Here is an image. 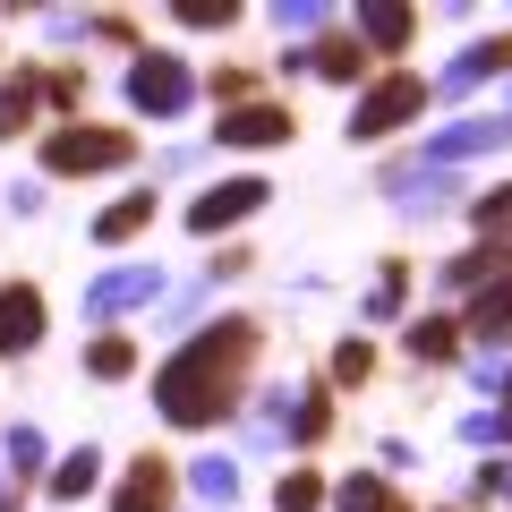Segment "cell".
<instances>
[{"instance_id": "obj_1", "label": "cell", "mask_w": 512, "mask_h": 512, "mask_svg": "<svg viewBox=\"0 0 512 512\" xmlns=\"http://www.w3.org/2000/svg\"><path fill=\"white\" fill-rule=\"evenodd\" d=\"M256 350H265V325H256V316H214V325H197L163 367H154V410H163V427H180V436L231 427L239 402H248Z\"/></svg>"}, {"instance_id": "obj_2", "label": "cell", "mask_w": 512, "mask_h": 512, "mask_svg": "<svg viewBox=\"0 0 512 512\" xmlns=\"http://www.w3.org/2000/svg\"><path fill=\"white\" fill-rule=\"evenodd\" d=\"M427 103H436V77L419 69H376L359 86V103H350V146H376V137H402L410 120H427Z\"/></svg>"}, {"instance_id": "obj_3", "label": "cell", "mask_w": 512, "mask_h": 512, "mask_svg": "<svg viewBox=\"0 0 512 512\" xmlns=\"http://www.w3.org/2000/svg\"><path fill=\"white\" fill-rule=\"evenodd\" d=\"M137 163V137L111 120H69L43 137V180H94V171H128Z\"/></svg>"}, {"instance_id": "obj_4", "label": "cell", "mask_w": 512, "mask_h": 512, "mask_svg": "<svg viewBox=\"0 0 512 512\" xmlns=\"http://www.w3.org/2000/svg\"><path fill=\"white\" fill-rule=\"evenodd\" d=\"M197 103V77H188L180 52H137L128 60V111H146V120H188Z\"/></svg>"}, {"instance_id": "obj_5", "label": "cell", "mask_w": 512, "mask_h": 512, "mask_svg": "<svg viewBox=\"0 0 512 512\" xmlns=\"http://www.w3.org/2000/svg\"><path fill=\"white\" fill-rule=\"evenodd\" d=\"M274 205V180H256V171H239V180H214V188H197L188 197V231L197 239H231L248 214H265Z\"/></svg>"}, {"instance_id": "obj_6", "label": "cell", "mask_w": 512, "mask_h": 512, "mask_svg": "<svg viewBox=\"0 0 512 512\" xmlns=\"http://www.w3.org/2000/svg\"><path fill=\"white\" fill-rule=\"evenodd\" d=\"M504 146H512V111H470V120H444L436 137H427L419 163H427V171H461V163L504 154Z\"/></svg>"}, {"instance_id": "obj_7", "label": "cell", "mask_w": 512, "mask_h": 512, "mask_svg": "<svg viewBox=\"0 0 512 512\" xmlns=\"http://www.w3.org/2000/svg\"><path fill=\"white\" fill-rule=\"evenodd\" d=\"M163 299V265H111V274L86 282V316L94 325H120L128 308H154Z\"/></svg>"}, {"instance_id": "obj_8", "label": "cell", "mask_w": 512, "mask_h": 512, "mask_svg": "<svg viewBox=\"0 0 512 512\" xmlns=\"http://www.w3.org/2000/svg\"><path fill=\"white\" fill-rule=\"evenodd\" d=\"M291 137H299L291 103H265V94L214 120V146H248V154H274V146H291Z\"/></svg>"}, {"instance_id": "obj_9", "label": "cell", "mask_w": 512, "mask_h": 512, "mask_svg": "<svg viewBox=\"0 0 512 512\" xmlns=\"http://www.w3.org/2000/svg\"><path fill=\"white\" fill-rule=\"evenodd\" d=\"M111 512H180V470H171V453H137L120 478V495H111Z\"/></svg>"}, {"instance_id": "obj_10", "label": "cell", "mask_w": 512, "mask_h": 512, "mask_svg": "<svg viewBox=\"0 0 512 512\" xmlns=\"http://www.w3.org/2000/svg\"><path fill=\"white\" fill-rule=\"evenodd\" d=\"M487 77H512V26H504V35L461 43V52L436 69V94H470V86H487Z\"/></svg>"}, {"instance_id": "obj_11", "label": "cell", "mask_w": 512, "mask_h": 512, "mask_svg": "<svg viewBox=\"0 0 512 512\" xmlns=\"http://www.w3.org/2000/svg\"><path fill=\"white\" fill-rule=\"evenodd\" d=\"M350 35L367 43V60L410 52V43H419V9H410V0H359V9H350Z\"/></svg>"}, {"instance_id": "obj_12", "label": "cell", "mask_w": 512, "mask_h": 512, "mask_svg": "<svg viewBox=\"0 0 512 512\" xmlns=\"http://www.w3.org/2000/svg\"><path fill=\"white\" fill-rule=\"evenodd\" d=\"M43 291L35 282H0V359H26V350H43Z\"/></svg>"}, {"instance_id": "obj_13", "label": "cell", "mask_w": 512, "mask_h": 512, "mask_svg": "<svg viewBox=\"0 0 512 512\" xmlns=\"http://www.w3.org/2000/svg\"><path fill=\"white\" fill-rule=\"evenodd\" d=\"M461 333H470L478 350H512V274H495L487 291H470V308H461Z\"/></svg>"}, {"instance_id": "obj_14", "label": "cell", "mask_w": 512, "mask_h": 512, "mask_svg": "<svg viewBox=\"0 0 512 512\" xmlns=\"http://www.w3.org/2000/svg\"><path fill=\"white\" fill-rule=\"evenodd\" d=\"M461 342H470V333H461V316H410V325H402V350H410L419 367H453Z\"/></svg>"}, {"instance_id": "obj_15", "label": "cell", "mask_w": 512, "mask_h": 512, "mask_svg": "<svg viewBox=\"0 0 512 512\" xmlns=\"http://www.w3.org/2000/svg\"><path fill=\"white\" fill-rule=\"evenodd\" d=\"M308 69L325 77V86H367V77H376L359 35H316V43H308Z\"/></svg>"}, {"instance_id": "obj_16", "label": "cell", "mask_w": 512, "mask_h": 512, "mask_svg": "<svg viewBox=\"0 0 512 512\" xmlns=\"http://www.w3.org/2000/svg\"><path fill=\"white\" fill-rule=\"evenodd\" d=\"M495 274H512V248H504V239H470L461 256H444V291H487Z\"/></svg>"}, {"instance_id": "obj_17", "label": "cell", "mask_w": 512, "mask_h": 512, "mask_svg": "<svg viewBox=\"0 0 512 512\" xmlns=\"http://www.w3.org/2000/svg\"><path fill=\"white\" fill-rule=\"evenodd\" d=\"M35 111H43V69H35V60H18V77H0V146L26 137Z\"/></svg>"}, {"instance_id": "obj_18", "label": "cell", "mask_w": 512, "mask_h": 512, "mask_svg": "<svg viewBox=\"0 0 512 512\" xmlns=\"http://www.w3.org/2000/svg\"><path fill=\"white\" fill-rule=\"evenodd\" d=\"M333 512H419V504H410L384 470H350L342 487H333Z\"/></svg>"}, {"instance_id": "obj_19", "label": "cell", "mask_w": 512, "mask_h": 512, "mask_svg": "<svg viewBox=\"0 0 512 512\" xmlns=\"http://www.w3.org/2000/svg\"><path fill=\"white\" fill-rule=\"evenodd\" d=\"M94 487H103V453H94V444L60 453V461H52V478H43V495H52V504H86Z\"/></svg>"}, {"instance_id": "obj_20", "label": "cell", "mask_w": 512, "mask_h": 512, "mask_svg": "<svg viewBox=\"0 0 512 512\" xmlns=\"http://www.w3.org/2000/svg\"><path fill=\"white\" fill-rule=\"evenodd\" d=\"M146 222H154V188H128L120 205H103V214H94V248H128Z\"/></svg>"}, {"instance_id": "obj_21", "label": "cell", "mask_w": 512, "mask_h": 512, "mask_svg": "<svg viewBox=\"0 0 512 512\" xmlns=\"http://www.w3.org/2000/svg\"><path fill=\"white\" fill-rule=\"evenodd\" d=\"M402 308H410V265H402V256H384V265H376V282H367V325H402Z\"/></svg>"}, {"instance_id": "obj_22", "label": "cell", "mask_w": 512, "mask_h": 512, "mask_svg": "<svg viewBox=\"0 0 512 512\" xmlns=\"http://www.w3.org/2000/svg\"><path fill=\"white\" fill-rule=\"evenodd\" d=\"M325 504H333V487H325L316 461H291V470L274 478V512H325Z\"/></svg>"}, {"instance_id": "obj_23", "label": "cell", "mask_w": 512, "mask_h": 512, "mask_svg": "<svg viewBox=\"0 0 512 512\" xmlns=\"http://www.w3.org/2000/svg\"><path fill=\"white\" fill-rule=\"evenodd\" d=\"M43 461H52V444H43V427H35V419H18L9 436H0V470L18 478V487H26V478H43Z\"/></svg>"}, {"instance_id": "obj_24", "label": "cell", "mask_w": 512, "mask_h": 512, "mask_svg": "<svg viewBox=\"0 0 512 512\" xmlns=\"http://www.w3.org/2000/svg\"><path fill=\"white\" fill-rule=\"evenodd\" d=\"M86 376H94V384H128V376H137V342H128L120 325L94 333V342H86Z\"/></svg>"}, {"instance_id": "obj_25", "label": "cell", "mask_w": 512, "mask_h": 512, "mask_svg": "<svg viewBox=\"0 0 512 512\" xmlns=\"http://www.w3.org/2000/svg\"><path fill=\"white\" fill-rule=\"evenodd\" d=\"M325 436H333V384H308V393L291 402V444H299V453H316Z\"/></svg>"}, {"instance_id": "obj_26", "label": "cell", "mask_w": 512, "mask_h": 512, "mask_svg": "<svg viewBox=\"0 0 512 512\" xmlns=\"http://www.w3.org/2000/svg\"><path fill=\"white\" fill-rule=\"evenodd\" d=\"M367 376H376V342H367V333L333 342V359H325V384H333V393H359Z\"/></svg>"}, {"instance_id": "obj_27", "label": "cell", "mask_w": 512, "mask_h": 512, "mask_svg": "<svg viewBox=\"0 0 512 512\" xmlns=\"http://www.w3.org/2000/svg\"><path fill=\"white\" fill-rule=\"evenodd\" d=\"M188 487H197L214 512H231V504H239V461H222V453H214V461H188Z\"/></svg>"}, {"instance_id": "obj_28", "label": "cell", "mask_w": 512, "mask_h": 512, "mask_svg": "<svg viewBox=\"0 0 512 512\" xmlns=\"http://www.w3.org/2000/svg\"><path fill=\"white\" fill-rule=\"evenodd\" d=\"M86 69H43V103H52L60 111V128H69V120H86Z\"/></svg>"}, {"instance_id": "obj_29", "label": "cell", "mask_w": 512, "mask_h": 512, "mask_svg": "<svg viewBox=\"0 0 512 512\" xmlns=\"http://www.w3.org/2000/svg\"><path fill=\"white\" fill-rule=\"evenodd\" d=\"M470 222H478V239H504V248H512V180H504V188H478V197H470Z\"/></svg>"}, {"instance_id": "obj_30", "label": "cell", "mask_w": 512, "mask_h": 512, "mask_svg": "<svg viewBox=\"0 0 512 512\" xmlns=\"http://www.w3.org/2000/svg\"><path fill=\"white\" fill-rule=\"evenodd\" d=\"M171 18L197 26V35H231V26H239V0H180Z\"/></svg>"}, {"instance_id": "obj_31", "label": "cell", "mask_w": 512, "mask_h": 512, "mask_svg": "<svg viewBox=\"0 0 512 512\" xmlns=\"http://www.w3.org/2000/svg\"><path fill=\"white\" fill-rule=\"evenodd\" d=\"M478 504H512V461H478V478H470V512Z\"/></svg>"}, {"instance_id": "obj_32", "label": "cell", "mask_w": 512, "mask_h": 512, "mask_svg": "<svg viewBox=\"0 0 512 512\" xmlns=\"http://www.w3.org/2000/svg\"><path fill=\"white\" fill-rule=\"evenodd\" d=\"M325 18H333L325 0H282V9H274V26H282V35H308V43H316V26H325Z\"/></svg>"}, {"instance_id": "obj_33", "label": "cell", "mask_w": 512, "mask_h": 512, "mask_svg": "<svg viewBox=\"0 0 512 512\" xmlns=\"http://www.w3.org/2000/svg\"><path fill=\"white\" fill-rule=\"evenodd\" d=\"M205 94H214L222 111H239V103H256V77L248 69H214V77H205Z\"/></svg>"}, {"instance_id": "obj_34", "label": "cell", "mask_w": 512, "mask_h": 512, "mask_svg": "<svg viewBox=\"0 0 512 512\" xmlns=\"http://www.w3.org/2000/svg\"><path fill=\"white\" fill-rule=\"evenodd\" d=\"M86 35H103V43H120V52H146V43H137V26H128L120 9H103V18H86Z\"/></svg>"}, {"instance_id": "obj_35", "label": "cell", "mask_w": 512, "mask_h": 512, "mask_svg": "<svg viewBox=\"0 0 512 512\" xmlns=\"http://www.w3.org/2000/svg\"><path fill=\"white\" fill-rule=\"evenodd\" d=\"M248 265H256V256L222 239V256H205V282H239V274H248Z\"/></svg>"}, {"instance_id": "obj_36", "label": "cell", "mask_w": 512, "mask_h": 512, "mask_svg": "<svg viewBox=\"0 0 512 512\" xmlns=\"http://www.w3.org/2000/svg\"><path fill=\"white\" fill-rule=\"evenodd\" d=\"M495 444H512V359H504V384H495Z\"/></svg>"}, {"instance_id": "obj_37", "label": "cell", "mask_w": 512, "mask_h": 512, "mask_svg": "<svg viewBox=\"0 0 512 512\" xmlns=\"http://www.w3.org/2000/svg\"><path fill=\"white\" fill-rule=\"evenodd\" d=\"M461 444H495V410H470L461 419Z\"/></svg>"}, {"instance_id": "obj_38", "label": "cell", "mask_w": 512, "mask_h": 512, "mask_svg": "<svg viewBox=\"0 0 512 512\" xmlns=\"http://www.w3.org/2000/svg\"><path fill=\"white\" fill-rule=\"evenodd\" d=\"M18 495H26V487H18L9 470H0V512H18Z\"/></svg>"}, {"instance_id": "obj_39", "label": "cell", "mask_w": 512, "mask_h": 512, "mask_svg": "<svg viewBox=\"0 0 512 512\" xmlns=\"http://www.w3.org/2000/svg\"><path fill=\"white\" fill-rule=\"evenodd\" d=\"M444 512H470V504H444Z\"/></svg>"}]
</instances>
